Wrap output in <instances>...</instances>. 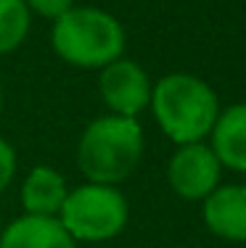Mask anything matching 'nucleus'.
Masks as SVG:
<instances>
[{
  "label": "nucleus",
  "mask_w": 246,
  "mask_h": 248,
  "mask_svg": "<svg viewBox=\"0 0 246 248\" xmlns=\"http://www.w3.org/2000/svg\"><path fill=\"white\" fill-rule=\"evenodd\" d=\"M154 79L132 58H116L98 72V93L109 114L138 119L151 103Z\"/></svg>",
  "instance_id": "5"
},
{
  "label": "nucleus",
  "mask_w": 246,
  "mask_h": 248,
  "mask_svg": "<svg viewBox=\"0 0 246 248\" xmlns=\"http://www.w3.org/2000/svg\"><path fill=\"white\" fill-rule=\"evenodd\" d=\"M50 45L64 63L101 72L125 56L127 32L114 14L96 5H72L50 27Z\"/></svg>",
  "instance_id": "2"
},
{
  "label": "nucleus",
  "mask_w": 246,
  "mask_h": 248,
  "mask_svg": "<svg viewBox=\"0 0 246 248\" xmlns=\"http://www.w3.org/2000/svg\"><path fill=\"white\" fill-rule=\"evenodd\" d=\"M209 145L220 158L222 169L246 172V103L220 108L217 122L209 132Z\"/></svg>",
  "instance_id": "10"
},
{
  "label": "nucleus",
  "mask_w": 246,
  "mask_h": 248,
  "mask_svg": "<svg viewBox=\"0 0 246 248\" xmlns=\"http://www.w3.org/2000/svg\"><path fill=\"white\" fill-rule=\"evenodd\" d=\"M0 248H77V240L56 217L21 214L3 227Z\"/></svg>",
  "instance_id": "9"
},
{
  "label": "nucleus",
  "mask_w": 246,
  "mask_h": 248,
  "mask_svg": "<svg viewBox=\"0 0 246 248\" xmlns=\"http://www.w3.org/2000/svg\"><path fill=\"white\" fill-rule=\"evenodd\" d=\"M24 3L32 16H40V19H48V21H56L72 5H77L74 0H24Z\"/></svg>",
  "instance_id": "12"
},
{
  "label": "nucleus",
  "mask_w": 246,
  "mask_h": 248,
  "mask_svg": "<svg viewBox=\"0 0 246 248\" xmlns=\"http://www.w3.org/2000/svg\"><path fill=\"white\" fill-rule=\"evenodd\" d=\"M201 219L217 238L246 243V185H217L201 201Z\"/></svg>",
  "instance_id": "7"
},
{
  "label": "nucleus",
  "mask_w": 246,
  "mask_h": 248,
  "mask_svg": "<svg viewBox=\"0 0 246 248\" xmlns=\"http://www.w3.org/2000/svg\"><path fill=\"white\" fill-rule=\"evenodd\" d=\"M0 114H3V85H0Z\"/></svg>",
  "instance_id": "14"
},
{
  "label": "nucleus",
  "mask_w": 246,
  "mask_h": 248,
  "mask_svg": "<svg viewBox=\"0 0 246 248\" xmlns=\"http://www.w3.org/2000/svg\"><path fill=\"white\" fill-rule=\"evenodd\" d=\"M178 248H185V246H178Z\"/></svg>",
  "instance_id": "16"
},
{
  "label": "nucleus",
  "mask_w": 246,
  "mask_h": 248,
  "mask_svg": "<svg viewBox=\"0 0 246 248\" xmlns=\"http://www.w3.org/2000/svg\"><path fill=\"white\" fill-rule=\"evenodd\" d=\"M3 227H5V224H3V217H0V232H3Z\"/></svg>",
  "instance_id": "15"
},
{
  "label": "nucleus",
  "mask_w": 246,
  "mask_h": 248,
  "mask_svg": "<svg viewBox=\"0 0 246 248\" xmlns=\"http://www.w3.org/2000/svg\"><path fill=\"white\" fill-rule=\"evenodd\" d=\"M148 108L164 138L175 145H188L209 138L220 114V98L201 77L172 72L154 82Z\"/></svg>",
  "instance_id": "1"
},
{
  "label": "nucleus",
  "mask_w": 246,
  "mask_h": 248,
  "mask_svg": "<svg viewBox=\"0 0 246 248\" xmlns=\"http://www.w3.org/2000/svg\"><path fill=\"white\" fill-rule=\"evenodd\" d=\"M146 135L132 116L103 114L82 129L77 140V167L87 182L119 185L138 169Z\"/></svg>",
  "instance_id": "3"
},
{
  "label": "nucleus",
  "mask_w": 246,
  "mask_h": 248,
  "mask_svg": "<svg viewBox=\"0 0 246 248\" xmlns=\"http://www.w3.org/2000/svg\"><path fill=\"white\" fill-rule=\"evenodd\" d=\"M56 219L77 243H106L125 232L130 203L116 185L82 182L69 190Z\"/></svg>",
  "instance_id": "4"
},
{
  "label": "nucleus",
  "mask_w": 246,
  "mask_h": 248,
  "mask_svg": "<svg viewBox=\"0 0 246 248\" xmlns=\"http://www.w3.org/2000/svg\"><path fill=\"white\" fill-rule=\"evenodd\" d=\"M222 164L207 140L178 145L167 161V182L175 196L185 201H204L220 185Z\"/></svg>",
  "instance_id": "6"
},
{
  "label": "nucleus",
  "mask_w": 246,
  "mask_h": 248,
  "mask_svg": "<svg viewBox=\"0 0 246 248\" xmlns=\"http://www.w3.org/2000/svg\"><path fill=\"white\" fill-rule=\"evenodd\" d=\"M32 29V14L24 0H0V56L24 45Z\"/></svg>",
  "instance_id": "11"
},
{
  "label": "nucleus",
  "mask_w": 246,
  "mask_h": 248,
  "mask_svg": "<svg viewBox=\"0 0 246 248\" xmlns=\"http://www.w3.org/2000/svg\"><path fill=\"white\" fill-rule=\"evenodd\" d=\"M69 182L58 169L37 164L29 169V174L21 180L19 203L21 214L29 217H58L64 201L69 196Z\"/></svg>",
  "instance_id": "8"
},
{
  "label": "nucleus",
  "mask_w": 246,
  "mask_h": 248,
  "mask_svg": "<svg viewBox=\"0 0 246 248\" xmlns=\"http://www.w3.org/2000/svg\"><path fill=\"white\" fill-rule=\"evenodd\" d=\"M16 167H19V156H16L14 145L0 135V193L14 182L16 177Z\"/></svg>",
  "instance_id": "13"
}]
</instances>
